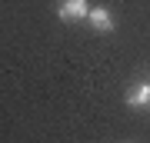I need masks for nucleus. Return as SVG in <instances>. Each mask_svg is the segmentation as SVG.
Segmentation results:
<instances>
[{
    "label": "nucleus",
    "mask_w": 150,
    "mask_h": 143,
    "mask_svg": "<svg viewBox=\"0 0 150 143\" xmlns=\"http://www.w3.org/2000/svg\"><path fill=\"white\" fill-rule=\"evenodd\" d=\"M87 13H90L87 0H60L57 4V17L64 23H80V20H87Z\"/></svg>",
    "instance_id": "obj_1"
},
{
    "label": "nucleus",
    "mask_w": 150,
    "mask_h": 143,
    "mask_svg": "<svg viewBox=\"0 0 150 143\" xmlns=\"http://www.w3.org/2000/svg\"><path fill=\"white\" fill-rule=\"evenodd\" d=\"M87 20H90L93 33H113V13L107 10V7H90V13H87Z\"/></svg>",
    "instance_id": "obj_2"
},
{
    "label": "nucleus",
    "mask_w": 150,
    "mask_h": 143,
    "mask_svg": "<svg viewBox=\"0 0 150 143\" xmlns=\"http://www.w3.org/2000/svg\"><path fill=\"white\" fill-rule=\"evenodd\" d=\"M123 103H127V106H134V110L147 106V103H150V80H144V83H137V87H130L127 97H123Z\"/></svg>",
    "instance_id": "obj_3"
}]
</instances>
